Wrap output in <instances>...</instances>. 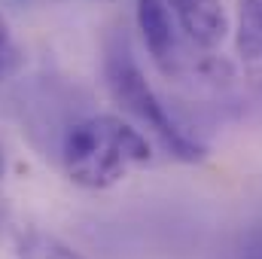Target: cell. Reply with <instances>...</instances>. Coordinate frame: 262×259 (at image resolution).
<instances>
[{"label": "cell", "instance_id": "cell-3", "mask_svg": "<svg viewBox=\"0 0 262 259\" xmlns=\"http://www.w3.org/2000/svg\"><path fill=\"white\" fill-rule=\"evenodd\" d=\"M137 28L156 67L171 76L180 67V49H177L168 0H137Z\"/></svg>", "mask_w": 262, "mask_h": 259}, {"label": "cell", "instance_id": "cell-4", "mask_svg": "<svg viewBox=\"0 0 262 259\" xmlns=\"http://www.w3.org/2000/svg\"><path fill=\"white\" fill-rule=\"evenodd\" d=\"M171 9L180 18V28L186 31V37L204 46L213 49L226 40L229 34V18L220 0H168Z\"/></svg>", "mask_w": 262, "mask_h": 259}, {"label": "cell", "instance_id": "cell-9", "mask_svg": "<svg viewBox=\"0 0 262 259\" xmlns=\"http://www.w3.org/2000/svg\"><path fill=\"white\" fill-rule=\"evenodd\" d=\"M6 3H9L12 9H28V6H34L37 0H6Z\"/></svg>", "mask_w": 262, "mask_h": 259}, {"label": "cell", "instance_id": "cell-5", "mask_svg": "<svg viewBox=\"0 0 262 259\" xmlns=\"http://www.w3.org/2000/svg\"><path fill=\"white\" fill-rule=\"evenodd\" d=\"M238 55L262 67V0H238Z\"/></svg>", "mask_w": 262, "mask_h": 259}, {"label": "cell", "instance_id": "cell-8", "mask_svg": "<svg viewBox=\"0 0 262 259\" xmlns=\"http://www.w3.org/2000/svg\"><path fill=\"white\" fill-rule=\"evenodd\" d=\"M6 223H9V207H6V201L0 198V235H3V229H6Z\"/></svg>", "mask_w": 262, "mask_h": 259}, {"label": "cell", "instance_id": "cell-6", "mask_svg": "<svg viewBox=\"0 0 262 259\" xmlns=\"http://www.w3.org/2000/svg\"><path fill=\"white\" fill-rule=\"evenodd\" d=\"M15 256L18 259H85L79 250H73L61 238L40 232V229H28L18 235L15 241Z\"/></svg>", "mask_w": 262, "mask_h": 259}, {"label": "cell", "instance_id": "cell-1", "mask_svg": "<svg viewBox=\"0 0 262 259\" xmlns=\"http://www.w3.org/2000/svg\"><path fill=\"white\" fill-rule=\"evenodd\" d=\"M149 143L119 116L76 119L61 137V165L67 177L85 189H107L131 168L149 162Z\"/></svg>", "mask_w": 262, "mask_h": 259}, {"label": "cell", "instance_id": "cell-7", "mask_svg": "<svg viewBox=\"0 0 262 259\" xmlns=\"http://www.w3.org/2000/svg\"><path fill=\"white\" fill-rule=\"evenodd\" d=\"M21 67H25V52H21V46L12 40V31H9L6 18H3V12H0V82L12 79Z\"/></svg>", "mask_w": 262, "mask_h": 259}, {"label": "cell", "instance_id": "cell-2", "mask_svg": "<svg viewBox=\"0 0 262 259\" xmlns=\"http://www.w3.org/2000/svg\"><path fill=\"white\" fill-rule=\"evenodd\" d=\"M104 76H107V89L113 95V101L131 113L140 125L152 131L162 146L177 159V162H201L207 156L204 143H198L192 134L180 128L171 113L165 110V104L159 101V95L152 92V85L146 82L143 70L137 67L134 55L128 49V40L125 37H110L107 43V52H104Z\"/></svg>", "mask_w": 262, "mask_h": 259}, {"label": "cell", "instance_id": "cell-10", "mask_svg": "<svg viewBox=\"0 0 262 259\" xmlns=\"http://www.w3.org/2000/svg\"><path fill=\"white\" fill-rule=\"evenodd\" d=\"M3 171H6V153H3V143H0V177H3Z\"/></svg>", "mask_w": 262, "mask_h": 259}]
</instances>
